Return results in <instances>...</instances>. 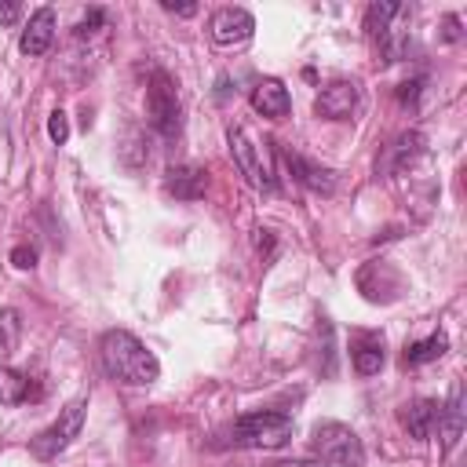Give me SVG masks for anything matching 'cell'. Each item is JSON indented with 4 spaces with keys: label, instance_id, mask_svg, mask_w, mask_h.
<instances>
[{
    "label": "cell",
    "instance_id": "6da1fadb",
    "mask_svg": "<svg viewBox=\"0 0 467 467\" xmlns=\"http://www.w3.org/2000/svg\"><path fill=\"white\" fill-rule=\"evenodd\" d=\"M99 358H102L106 376L117 383H128V387H146L161 376L157 354L139 336H131L128 328H109L99 339Z\"/></svg>",
    "mask_w": 467,
    "mask_h": 467
},
{
    "label": "cell",
    "instance_id": "7a4b0ae2",
    "mask_svg": "<svg viewBox=\"0 0 467 467\" xmlns=\"http://www.w3.org/2000/svg\"><path fill=\"white\" fill-rule=\"evenodd\" d=\"M292 431H296V420L288 412L263 409V412H244L230 427V441L237 449H281V445H288Z\"/></svg>",
    "mask_w": 467,
    "mask_h": 467
},
{
    "label": "cell",
    "instance_id": "3957f363",
    "mask_svg": "<svg viewBox=\"0 0 467 467\" xmlns=\"http://www.w3.org/2000/svg\"><path fill=\"white\" fill-rule=\"evenodd\" d=\"M146 120L161 139H179L182 131V106H179V91L175 80L164 69H153L146 80Z\"/></svg>",
    "mask_w": 467,
    "mask_h": 467
},
{
    "label": "cell",
    "instance_id": "277c9868",
    "mask_svg": "<svg viewBox=\"0 0 467 467\" xmlns=\"http://www.w3.org/2000/svg\"><path fill=\"white\" fill-rule=\"evenodd\" d=\"M310 445L328 467H365V445L347 423H336V420L317 423Z\"/></svg>",
    "mask_w": 467,
    "mask_h": 467
},
{
    "label": "cell",
    "instance_id": "5b68a950",
    "mask_svg": "<svg viewBox=\"0 0 467 467\" xmlns=\"http://www.w3.org/2000/svg\"><path fill=\"white\" fill-rule=\"evenodd\" d=\"M84 409H88L84 398L69 401V405L58 412V420H55L51 427H44L36 438H29V452H33L36 460H55L58 452H66L69 441H73V438L80 434V427H84Z\"/></svg>",
    "mask_w": 467,
    "mask_h": 467
},
{
    "label": "cell",
    "instance_id": "8992f818",
    "mask_svg": "<svg viewBox=\"0 0 467 467\" xmlns=\"http://www.w3.org/2000/svg\"><path fill=\"white\" fill-rule=\"evenodd\" d=\"M226 142H230V153H234L241 175L248 179V186H255V190H263V193H274V190H277V175H274V168H270L263 146H255L244 128H230V131H226Z\"/></svg>",
    "mask_w": 467,
    "mask_h": 467
},
{
    "label": "cell",
    "instance_id": "52a82bcc",
    "mask_svg": "<svg viewBox=\"0 0 467 467\" xmlns=\"http://www.w3.org/2000/svg\"><path fill=\"white\" fill-rule=\"evenodd\" d=\"M252 33H255V18H252V11H244V7H219V11L208 18V36H212L219 47L244 44V40H252Z\"/></svg>",
    "mask_w": 467,
    "mask_h": 467
},
{
    "label": "cell",
    "instance_id": "ba28073f",
    "mask_svg": "<svg viewBox=\"0 0 467 467\" xmlns=\"http://www.w3.org/2000/svg\"><path fill=\"white\" fill-rule=\"evenodd\" d=\"M354 106H358V84L354 80H336V84L321 88L314 99V113L325 120H343L354 113Z\"/></svg>",
    "mask_w": 467,
    "mask_h": 467
},
{
    "label": "cell",
    "instance_id": "9c48e42d",
    "mask_svg": "<svg viewBox=\"0 0 467 467\" xmlns=\"http://www.w3.org/2000/svg\"><path fill=\"white\" fill-rule=\"evenodd\" d=\"M281 161L288 164V171L296 175L299 186H306V190H314V193H332V190H336V171H328V168L306 161L303 153H296V150L285 146V150H281Z\"/></svg>",
    "mask_w": 467,
    "mask_h": 467
},
{
    "label": "cell",
    "instance_id": "30bf717a",
    "mask_svg": "<svg viewBox=\"0 0 467 467\" xmlns=\"http://www.w3.org/2000/svg\"><path fill=\"white\" fill-rule=\"evenodd\" d=\"M438 405H441V401H434V398H412V401H405V405L398 409V420H401V427L409 431V438L427 441V438L434 434Z\"/></svg>",
    "mask_w": 467,
    "mask_h": 467
},
{
    "label": "cell",
    "instance_id": "8fae6325",
    "mask_svg": "<svg viewBox=\"0 0 467 467\" xmlns=\"http://www.w3.org/2000/svg\"><path fill=\"white\" fill-rule=\"evenodd\" d=\"M164 190L175 201H197L208 190V171L204 168H193V164H175V168L164 171Z\"/></svg>",
    "mask_w": 467,
    "mask_h": 467
},
{
    "label": "cell",
    "instance_id": "7c38bea8",
    "mask_svg": "<svg viewBox=\"0 0 467 467\" xmlns=\"http://www.w3.org/2000/svg\"><path fill=\"white\" fill-rule=\"evenodd\" d=\"M51 40H55V11H51V7H36V11L29 15L26 29H22L18 47H22L29 58H36V55H44V51L51 47Z\"/></svg>",
    "mask_w": 467,
    "mask_h": 467
},
{
    "label": "cell",
    "instance_id": "4fadbf2b",
    "mask_svg": "<svg viewBox=\"0 0 467 467\" xmlns=\"http://www.w3.org/2000/svg\"><path fill=\"white\" fill-rule=\"evenodd\" d=\"M252 109L255 113H263V117H288V109H292V99H288V88L281 84V80H274V77H263L255 88H252Z\"/></svg>",
    "mask_w": 467,
    "mask_h": 467
},
{
    "label": "cell",
    "instance_id": "5bb4252c",
    "mask_svg": "<svg viewBox=\"0 0 467 467\" xmlns=\"http://www.w3.org/2000/svg\"><path fill=\"white\" fill-rule=\"evenodd\" d=\"M438 438H441V452H452L456 441L463 438V405H460V387H452L449 401L438 405V423H434Z\"/></svg>",
    "mask_w": 467,
    "mask_h": 467
},
{
    "label": "cell",
    "instance_id": "9a60e30c",
    "mask_svg": "<svg viewBox=\"0 0 467 467\" xmlns=\"http://www.w3.org/2000/svg\"><path fill=\"white\" fill-rule=\"evenodd\" d=\"M423 146H427L423 131H405V135H398V139L387 146L379 171H401V168H409V164H412V161L423 153Z\"/></svg>",
    "mask_w": 467,
    "mask_h": 467
},
{
    "label": "cell",
    "instance_id": "2e32d148",
    "mask_svg": "<svg viewBox=\"0 0 467 467\" xmlns=\"http://www.w3.org/2000/svg\"><path fill=\"white\" fill-rule=\"evenodd\" d=\"M401 11H405V7H401V4H390V0L368 4V11H365V33H368L379 47H387V44H390V18L401 15Z\"/></svg>",
    "mask_w": 467,
    "mask_h": 467
},
{
    "label": "cell",
    "instance_id": "e0dca14e",
    "mask_svg": "<svg viewBox=\"0 0 467 467\" xmlns=\"http://www.w3.org/2000/svg\"><path fill=\"white\" fill-rule=\"evenodd\" d=\"M445 350H449L445 332H431L427 339L405 343V350H401V365H427V361H438Z\"/></svg>",
    "mask_w": 467,
    "mask_h": 467
},
{
    "label": "cell",
    "instance_id": "ac0fdd59",
    "mask_svg": "<svg viewBox=\"0 0 467 467\" xmlns=\"http://www.w3.org/2000/svg\"><path fill=\"white\" fill-rule=\"evenodd\" d=\"M29 398V379L7 365H0V405H22Z\"/></svg>",
    "mask_w": 467,
    "mask_h": 467
},
{
    "label": "cell",
    "instance_id": "d6986e66",
    "mask_svg": "<svg viewBox=\"0 0 467 467\" xmlns=\"http://www.w3.org/2000/svg\"><path fill=\"white\" fill-rule=\"evenodd\" d=\"M18 339H22V314L15 306H4L0 310V358H11L18 350Z\"/></svg>",
    "mask_w": 467,
    "mask_h": 467
},
{
    "label": "cell",
    "instance_id": "ffe728a7",
    "mask_svg": "<svg viewBox=\"0 0 467 467\" xmlns=\"http://www.w3.org/2000/svg\"><path fill=\"white\" fill-rule=\"evenodd\" d=\"M383 368V339H361L354 347V372L372 376Z\"/></svg>",
    "mask_w": 467,
    "mask_h": 467
},
{
    "label": "cell",
    "instance_id": "44dd1931",
    "mask_svg": "<svg viewBox=\"0 0 467 467\" xmlns=\"http://www.w3.org/2000/svg\"><path fill=\"white\" fill-rule=\"evenodd\" d=\"M99 26H106V11H102V7H91V11L77 22V36H91V33H99Z\"/></svg>",
    "mask_w": 467,
    "mask_h": 467
},
{
    "label": "cell",
    "instance_id": "7402d4cb",
    "mask_svg": "<svg viewBox=\"0 0 467 467\" xmlns=\"http://www.w3.org/2000/svg\"><path fill=\"white\" fill-rule=\"evenodd\" d=\"M47 135H51V142H58V146L69 139V120H66L62 109H55V113L47 117Z\"/></svg>",
    "mask_w": 467,
    "mask_h": 467
},
{
    "label": "cell",
    "instance_id": "603a6c76",
    "mask_svg": "<svg viewBox=\"0 0 467 467\" xmlns=\"http://www.w3.org/2000/svg\"><path fill=\"white\" fill-rule=\"evenodd\" d=\"M11 266L33 270V266H36V248H33V244H15V248H11Z\"/></svg>",
    "mask_w": 467,
    "mask_h": 467
},
{
    "label": "cell",
    "instance_id": "cb8c5ba5",
    "mask_svg": "<svg viewBox=\"0 0 467 467\" xmlns=\"http://www.w3.org/2000/svg\"><path fill=\"white\" fill-rule=\"evenodd\" d=\"M420 88H423V77H416V80H405V84L398 88V99H401L405 106H416V99H420Z\"/></svg>",
    "mask_w": 467,
    "mask_h": 467
},
{
    "label": "cell",
    "instance_id": "d4e9b609",
    "mask_svg": "<svg viewBox=\"0 0 467 467\" xmlns=\"http://www.w3.org/2000/svg\"><path fill=\"white\" fill-rule=\"evenodd\" d=\"M255 244H259L263 259H270L274 255V230H255Z\"/></svg>",
    "mask_w": 467,
    "mask_h": 467
},
{
    "label": "cell",
    "instance_id": "484cf974",
    "mask_svg": "<svg viewBox=\"0 0 467 467\" xmlns=\"http://www.w3.org/2000/svg\"><path fill=\"white\" fill-rule=\"evenodd\" d=\"M22 15V4H0V26H15Z\"/></svg>",
    "mask_w": 467,
    "mask_h": 467
},
{
    "label": "cell",
    "instance_id": "4316f807",
    "mask_svg": "<svg viewBox=\"0 0 467 467\" xmlns=\"http://www.w3.org/2000/svg\"><path fill=\"white\" fill-rule=\"evenodd\" d=\"M161 7H164V11H171V15H182V18L197 15V4H171V0H164Z\"/></svg>",
    "mask_w": 467,
    "mask_h": 467
},
{
    "label": "cell",
    "instance_id": "83f0119b",
    "mask_svg": "<svg viewBox=\"0 0 467 467\" xmlns=\"http://www.w3.org/2000/svg\"><path fill=\"white\" fill-rule=\"evenodd\" d=\"M270 467H328V463H321V460L317 463L314 460H274Z\"/></svg>",
    "mask_w": 467,
    "mask_h": 467
},
{
    "label": "cell",
    "instance_id": "f1b7e54d",
    "mask_svg": "<svg viewBox=\"0 0 467 467\" xmlns=\"http://www.w3.org/2000/svg\"><path fill=\"white\" fill-rule=\"evenodd\" d=\"M456 36H460V33H456V18L449 15V18H445V40H456Z\"/></svg>",
    "mask_w": 467,
    "mask_h": 467
}]
</instances>
